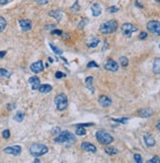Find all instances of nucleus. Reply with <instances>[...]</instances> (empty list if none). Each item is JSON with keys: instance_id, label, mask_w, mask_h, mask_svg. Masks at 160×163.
Instances as JSON below:
<instances>
[{"instance_id": "aec40b11", "label": "nucleus", "mask_w": 160, "mask_h": 163, "mask_svg": "<svg viewBox=\"0 0 160 163\" xmlns=\"http://www.w3.org/2000/svg\"><path fill=\"white\" fill-rule=\"evenodd\" d=\"M152 71L155 74H160V58H157L154 60Z\"/></svg>"}, {"instance_id": "c85d7f7f", "label": "nucleus", "mask_w": 160, "mask_h": 163, "mask_svg": "<svg viewBox=\"0 0 160 163\" xmlns=\"http://www.w3.org/2000/svg\"><path fill=\"white\" fill-rule=\"evenodd\" d=\"M119 62H120V64H121V66L124 67H126L129 64V60H128V58H126V57H120Z\"/></svg>"}, {"instance_id": "0eeeda50", "label": "nucleus", "mask_w": 160, "mask_h": 163, "mask_svg": "<svg viewBox=\"0 0 160 163\" xmlns=\"http://www.w3.org/2000/svg\"><path fill=\"white\" fill-rule=\"evenodd\" d=\"M121 29H122V32L124 33V35L128 36V37H130L134 32L137 31V27L136 26H134V24H129V22H126V24H122Z\"/></svg>"}, {"instance_id": "1a4fd4ad", "label": "nucleus", "mask_w": 160, "mask_h": 163, "mask_svg": "<svg viewBox=\"0 0 160 163\" xmlns=\"http://www.w3.org/2000/svg\"><path fill=\"white\" fill-rule=\"evenodd\" d=\"M19 24H20V27H21V29H22L23 31H30L33 27L32 21H30V20H28V19L20 20Z\"/></svg>"}, {"instance_id": "72a5a7b5", "label": "nucleus", "mask_w": 160, "mask_h": 163, "mask_svg": "<svg viewBox=\"0 0 160 163\" xmlns=\"http://www.w3.org/2000/svg\"><path fill=\"white\" fill-rule=\"evenodd\" d=\"M118 11H119V7H117V6H111L108 8L109 13H116Z\"/></svg>"}, {"instance_id": "6ab92c4d", "label": "nucleus", "mask_w": 160, "mask_h": 163, "mask_svg": "<svg viewBox=\"0 0 160 163\" xmlns=\"http://www.w3.org/2000/svg\"><path fill=\"white\" fill-rule=\"evenodd\" d=\"M38 91L42 94H47V93L52 91V86L49 85V84H42V85L39 86Z\"/></svg>"}, {"instance_id": "c756f323", "label": "nucleus", "mask_w": 160, "mask_h": 163, "mask_svg": "<svg viewBox=\"0 0 160 163\" xmlns=\"http://www.w3.org/2000/svg\"><path fill=\"white\" fill-rule=\"evenodd\" d=\"M0 77H10V73L8 72L7 69H0Z\"/></svg>"}, {"instance_id": "58836bf2", "label": "nucleus", "mask_w": 160, "mask_h": 163, "mask_svg": "<svg viewBox=\"0 0 160 163\" xmlns=\"http://www.w3.org/2000/svg\"><path fill=\"white\" fill-rule=\"evenodd\" d=\"M88 67H99V66L95 63L94 61H91V62H89V63L88 64V66H86Z\"/></svg>"}, {"instance_id": "dca6fc26", "label": "nucleus", "mask_w": 160, "mask_h": 163, "mask_svg": "<svg viewBox=\"0 0 160 163\" xmlns=\"http://www.w3.org/2000/svg\"><path fill=\"white\" fill-rule=\"evenodd\" d=\"M48 15L52 18H54L57 22H60L63 18V13L60 10H52L48 13Z\"/></svg>"}, {"instance_id": "4be33fe9", "label": "nucleus", "mask_w": 160, "mask_h": 163, "mask_svg": "<svg viewBox=\"0 0 160 163\" xmlns=\"http://www.w3.org/2000/svg\"><path fill=\"white\" fill-rule=\"evenodd\" d=\"M98 44H99V39L94 37V36H91V40L88 42V46L89 48H95V47H97Z\"/></svg>"}, {"instance_id": "b1692460", "label": "nucleus", "mask_w": 160, "mask_h": 163, "mask_svg": "<svg viewBox=\"0 0 160 163\" xmlns=\"http://www.w3.org/2000/svg\"><path fill=\"white\" fill-rule=\"evenodd\" d=\"M49 46H50V48H51L52 51L54 52L56 55L60 56V55L63 54V51H62V50H61L60 48H58V47H56L53 43H49Z\"/></svg>"}, {"instance_id": "9b49d317", "label": "nucleus", "mask_w": 160, "mask_h": 163, "mask_svg": "<svg viewBox=\"0 0 160 163\" xmlns=\"http://www.w3.org/2000/svg\"><path fill=\"white\" fill-rule=\"evenodd\" d=\"M30 69L33 73H39V72H41L44 69L43 63L41 61H38V62H35V63L30 64Z\"/></svg>"}, {"instance_id": "39448f33", "label": "nucleus", "mask_w": 160, "mask_h": 163, "mask_svg": "<svg viewBox=\"0 0 160 163\" xmlns=\"http://www.w3.org/2000/svg\"><path fill=\"white\" fill-rule=\"evenodd\" d=\"M54 103H55L56 108H57L58 111H64V109H66L67 106H68V98H67L65 94L61 93V94H59L55 97Z\"/></svg>"}, {"instance_id": "e433bc0d", "label": "nucleus", "mask_w": 160, "mask_h": 163, "mask_svg": "<svg viewBox=\"0 0 160 163\" xmlns=\"http://www.w3.org/2000/svg\"><path fill=\"white\" fill-rule=\"evenodd\" d=\"M147 162L148 163H160V158H159V157H157V156H154L151 159L148 160Z\"/></svg>"}, {"instance_id": "2eb2a0df", "label": "nucleus", "mask_w": 160, "mask_h": 163, "mask_svg": "<svg viewBox=\"0 0 160 163\" xmlns=\"http://www.w3.org/2000/svg\"><path fill=\"white\" fill-rule=\"evenodd\" d=\"M98 103H99L100 106H103V108H107V106H111L112 101L110 98L107 96H100L99 99H98Z\"/></svg>"}, {"instance_id": "c03bdc74", "label": "nucleus", "mask_w": 160, "mask_h": 163, "mask_svg": "<svg viewBox=\"0 0 160 163\" xmlns=\"http://www.w3.org/2000/svg\"><path fill=\"white\" fill-rule=\"evenodd\" d=\"M147 37V32H144V31L141 32V35H139V38H141V39H145Z\"/></svg>"}, {"instance_id": "a211bd4d", "label": "nucleus", "mask_w": 160, "mask_h": 163, "mask_svg": "<svg viewBox=\"0 0 160 163\" xmlns=\"http://www.w3.org/2000/svg\"><path fill=\"white\" fill-rule=\"evenodd\" d=\"M152 114H153V111L151 108H142L141 111H139V115L141 117H144V118L149 117Z\"/></svg>"}, {"instance_id": "8fccbe9b", "label": "nucleus", "mask_w": 160, "mask_h": 163, "mask_svg": "<svg viewBox=\"0 0 160 163\" xmlns=\"http://www.w3.org/2000/svg\"><path fill=\"white\" fill-rule=\"evenodd\" d=\"M33 162H38V163H39V162H40V161H39V159L35 158V161H33Z\"/></svg>"}, {"instance_id": "412c9836", "label": "nucleus", "mask_w": 160, "mask_h": 163, "mask_svg": "<svg viewBox=\"0 0 160 163\" xmlns=\"http://www.w3.org/2000/svg\"><path fill=\"white\" fill-rule=\"evenodd\" d=\"M86 86L88 87V90H91V92H94V87H93V77L88 76L86 78Z\"/></svg>"}, {"instance_id": "49530a36", "label": "nucleus", "mask_w": 160, "mask_h": 163, "mask_svg": "<svg viewBox=\"0 0 160 163\" xmlns=\"http://www.w3.org/2000/svg\"><path fill=\"white\" fill-rule=\"evenodd\" d=\"M8 3V0H0V4L1 5H5Z\"/></svg>"}, {"instance_id": "37998d69", "label": "nucleus", "mask_w": 160, "mask_h": 163, "mask_svg": "<svg viewBox=\"0 0 160 163\" xmlns=\"http://www.w3.org/2000/svg\"><path fill=\"white\" fill-rule=\"evenodd\" d=\"M93 125V123H80L77 126H83V127H86V126H91Z\"/></svg>"}, {"instance_id": "c9c22d12", "label": "nucleus", "mask_w": 160, "mask_h": 163, "mask_svg": "<svg viewBox=\"0 0 160 163\" xmlns=\"http://www.w3.org/2000/svg\"><path fill=\"white\" fill-rule=\"evenodd\" d=\"M55 77L57 78V79H60V78H63V77H66V74L64 73V72H61V71H57L55 73Z\"/></svg>"}, {"instance_id": "2f4dec72", "label": "nucleus", "mask_w": 160, "mask_h": 163, "mask_svg": "<svg viewBox=\"0 0 160 163\" xmlns=\"http://www.w3.org/2000/svg\"><path fill=\"white\" fill-rule=\"evenodd\" d=\"M71 11H73V12H78V11H80V5H79L78 0L75 2V4L71 7Z\"/></svg>"}, {"instance_id": "423d86ee", "label": "nucleus", "mask_w": 160, "mask_h": 163, "mask_svg": "<svg viewBox=\"0 0 160 163\" xmlns=\"http://www.w3.org/2000/svg\"><path fill=\"white\" fill-rule=\"evenodd\" d=\"M147 29L149 32L153 33L157 36H160V22L158 21H150L147 22Z\"/></svg>"}, {"instance_id": "ddd939ff", "label": "nucleus", "mask_w": 160, "mask_h": 163, "mask_svg": "<svg viewBox=\"0 0 160 163\" xmlns=\"http://www.w3.org/2000/svg\"><path fill=\"white\" fill-rule=\"evenodd\" d=\"M29 83L32 85V89L33 90H38L39 86H40V80H39V78L36 76V75L30 77Z\"/></svg>"}, {"instance_id": "20e7f679", "label": "nucleus", "mask_w": 160, "mask_h": 163, "mask_svg": "<svg viewBox=\"0 0 160 163\" xmlns=\"http://www.w3.org/2000/svg\"><path fill=\"white\" fill-rule=\"evenodd\" d=\"M95 137H96L97 142L102 145H109L114 141V138L109 133L103 130L97 131L96 133H95Z\"/></svg>"}, {"instance_id": "473e14b6", "label": "nucleus", "mask_w": 160, "mask_h": 163, "mask_svg": "<svg viewBox=\"0 0 160 163\" xmlns=\"http://www.w3.org/2000/svg\"><path fill=\"white\" fill-rule=\"evenodd\" d=\"M134 159H135V161H136L137 163H142V155H139V154H135L134 155Z\"/></svg>"}, {"instance_id": "ea45409f", "label": "nucleus", "mask_w": 160, "mask_h": 163, "mask_svg": "<svg viewBox=\"0 0 160 163\" xmlns=\"http://www.w3.org/2000/svg\"><path fill=\"white\" fill-rule=\"evenodd\" d=\"M35 2H38V4H41V5H46L48 3V0H35Z\"/></svg>"}, {"instance_id": "3c124183", "label": "nucleus", "mask_w": 160, "mask_h": 163, "mask_svg": "<svg viewBox=\"0 0 160 163\" xmlns=\"http://www.w3.org/2000/svg\"><path fill=\"white\" fill-rule=\"evenodd\" d=\"M156 2H160V0H155Z\"/></svg>"}, {"instance_id": "f704fd0d", "label": "nucleus", "mask_w": 160, "mask_h": 163, "mask_svg": "<svg viewBox=\"0 0 160 163\" xmlns=\"http://www.w3.org/2000/svg\"><path fill=\"white\" fill-rule=\"evenodd\" d=\"M2 136H3L4 139H9L10 137V131L8 129H5V130L2 132Z\"/></svg>"}, {"instance_id": "a19ab883", "label": "nucleus", "mask_w": 160, "mask_h": 163, "mask_svg": "<svg viewBox=\"0 0 160 163\" xmlns=\"http://www.w3.org/2000/svg\"><path fill=\"white\" fill-rule=\"evenodd\" d=\"M61 132V128L60 127H55V128H53V130L51 131V133L52 134H57V133H60Z\"/></svg>"}, {"instance_id": "7c9ffc66", "label": "nucleus", "mask_w": 160, "mask_h": 163, "mask_svg": "<svg viewBox=\"0 0 160 163\" xmlns=\"http://www.w3.org/2000/svg\"><path fill=\"white\" fill-rule=\"evenodd\" d=\"M111 119L113 120L114 122L122 123V124H126V123H127V121L129 120L128 117H124V118H119V119H117V118H111Z\"/></svg>"}, {"instance_id": "f257e3e1", "label": "nucleus", "mask_w": 160, "mask_h": 163, "mask_svg": "<svg viewBox=\"0 0 160 163\" xmlns=\"http://www.w3.org/2000/svg\"><path fill=\"white\" fill-rule=\"evenodd\" d=\"M29 150H30V155H33V157H38V156L44 155V154H46L48 153V148L43 144L35 143V144H33L30 146Z\"/></svg>"}, {"instance_id": "4468645a", "label": "nucleus", "mask_w": 160, "mask_h": 163, "mask_svg": "<svg viewBox=\"0 0 160 163\" xmlns=\"http://www.w3.org/2000/svg\"><path fill=\"white\" fill-rule=\"evenodd\" d=\"M91 10L92 16L93 17L100 16L101 15V13H102V9H101V7H100V5L98 3H92L91 6Z\"/></svg>"}, {"instance_id": "09e8293b", "label": "nucleus", "mask_w": 160, "mask_h": 163, "mask_svg": "<svg viewBox=\"0 0 160 163\" xmlns=\"http://www.w3.org/2000/svg\"><path fill=\"white\" fill-rule=\"evenodd\" d=\"M48 61L50 62V63H53V59H52V58L49 57V58H48Z\"/></svg>"}, {"instance_id": "f8f14e48", "label": "nucleus", "mask_w": 160, "mask_h": 163, "mask_svg": "<svg viewBox=\"0 0 160 163\" xmlns=\"http://www.w3.org/2000/svg\"><path fill=\"white\" fill-rule=\"evenodd\" d=\"M81 148H82L84 150L88 151V153H96V148H95V146L91 144V143L84 142L82 144V146H81Z\"/></svg>"}, {"instance_id": "5701e85b", "label": "nucleus", "mask_w": 160, "mask_h": 163, "mask_svg": "<svg viewBox=\"0 0 160 163\" xmlns=\"http://www.w3.org/2000/svg\"><path fill=\"white\" fill-rule=\"evenodd\" d=\"M25 118V113L22 111H18L17 113H15V115L13 116V119L17 122H22Z\"/></svg>"}, {"instance_id": "4c0bfd02", "label": "nucleus", "mask_w": 160, "mask_h": 163, "mask_svg": "<svg viewBox=\"0 0 160 163\" xmlns=\"http://www.w3.org/2000/svg\"><path fill=\"white\" fill-rule=\"evenodd\" d=\"M62 30H59V29H52L51 30V34L53 35H62Z\"/></svg>"}, {"instance_id": "cd10ccee", "label": "nucleus", "mask_w": 160, "mask_h": 163, "mask_svg": "<svg viewBox=\"0 0 160 163\" xmlns=\"http://www.w3.org/2000/svg\"><path fill=\"white\" fill-rule=\"evenodd\" d=\"M88 24V19H83L82 21H81L80 24H78V29H83Z\"/></svg>"}, {"instance_id": "f3484780", "label": "nucleus", "mask_w": 160, "mask_h": 163, "mask_svg": "<svg viewBox=\"0 0 160 163\" xmlns=\"http://www.w3.org/2000/svg\"><path fill=\"white\" fill-rule=\"evenodd\" d=\"M144 141L147 145V147H154L155 146V140L150 134H147L144 136Z\"/></svg>"}, {"instance_id": "603ef678", "label": "nucleus", "mask_w": 160, "mask_h": 163, "mask_svg": "<svg viewBox=\"0 0 160 163\" xmlns=\"http://www.w3.org/2000/svg\"><path fill=\"white\" fill-rule=\"evenodd\" d=\"M159 49H160V44H159Z\"/></svg>"}, {"instance_id": "a878e982", "label": "nucleus", "mask_w": 160, "mask_h": 163, "mask_svg": "<svg viewBox=\"0 0 160 163\" xmlns=\"http://www.w3.org/2000/svg\"><path fill=\"white\" fill-rule=\"evenodd\" d=\"M7 27V21L3 17H0V32H2Z\"/></svg>"}, {"instance_id": "a18cd8bd", "label": "nucleus", "mask_w": 160, "mask_h": 163, "mask_svg": "<svg viewBox=\"0 0 160 163\" xmlns=\"http://www.w3.org/2000/svg\"><path fill=\"white\" fill-rule=\"evenodd\" d=\"M6 51H0V59H3V57L6 55Z\"/></svg>"}, {"instance_id": "de8ad7c7", "label": "nucleus", "mask_w": 160, "mask_h": 163, "mask_svg": "<svg viewBox=\"0 0 160 163\" xmlns=\"http://www.w3.org/2000/svg\"><path fill=\"white\" fill-rule=\"evenodd\" d=\"M156 128L158 129V130L160 131V120H158V121H157V124H156Z\"/></svg>"}, {"instance_id": "9d476101", "label": "nucleus", "mask_w": 160, "mask_h": 163, "mask_svg": "<svg viewBox=\"0 0 160 163\" xmlns=\"http://www.w3.org/2000/svg\"><path fill=\"white\" fill-rule=\"evenodd\" d=\"M4 153L7 154H12V155H19L22 153V148L20 146H12V147H7L4 148Z\"/></svg>"}, {"instance_id": "79ce46f5", "label": "nucleus", "mask_w": 160, "mask_h": 163, "mask_svg": "<svg viewBox=\"0 0 160 163\" xmlns=\"http://www.w3.org/2000/svg\"><path fill=\"white\" fill-rule=\"evenodd\" d=\"M45 27V29H54V27H55V24H46V26L45 27Z\"/></svg>"}, {"instance_id": "bb28decb", "label": "nucleus", "mask_w": 160, "mask_h": 163, "mask_svg": "<svg viewBox=\"0 0 160 163\" xmlns=\"http://www.w3.org/2000/svg\"><path fill=\"white\" fill-rule=\"evenodd\" d=\"M105 153L107 154H110V155H113V154H116V153H119V150L115 148H106Z\"/></svg>"}, {"instance_id": "393cba45", "label": "nucleus", "mask_w": 160, "mask_h": 163, "mask_svg": "<svg viewBox=\"0 0 160 163\" xmlns=\"http://www.w3.org/2000/svg\"><path fill=\"white\" fill-rule=\"evenodd\" d=\"M86 134V130L85 129V127H83V126H77L76 135H78V136H84Z\"/></svg>"}, {"instance_id": "f03ea898", "label": "nucleus", "mask_w": 160, "mask_h": 163, "mask_svg": "<svg viewBox=\"0 0 160 163\" xmlns=\"http://www.w3.org/2000/svg\"><path fill=\"white\" fill-rule=\"evenodd\" d=\"M54 142L57 143V144H63V143H69V144H71V143L76 142V137L71 132L63 131V132H60L57 135V137H55Z\"/></svg>"}, {"instance_id": "7ed1b4c3", "label": "nucleus", "mask_w": 160, "mask_h": 163, "mask_svg": "<svg viewBox=\"0 0 160 163\" xmlns=\"http://www.w3.org/2000/svg\"><path fill=\"white\" fill-rule=\"evenodd\" d=\"M118 29V22L115 20H110L108 22H105L101 24V26L99 27L100 32L103 34H109V33H113Z\"/></svg>"}, {"instance_id": "6e6552de", "label": "nucleus", "mask_w": 160, "mask_h": 163, "mask_svg": "<svg viewBox=\"0 0 160 163\" xmlns=\"http://www.w3.org/2000/svg\"><path fill=\"white\" fill-rule=\"evenodd\" d=\"M104 69H107L109 71L115 72L119 69V66H118L117 62H115L114 60H112V59H108L104 64Z\"/></svg>"}]
</instances>
